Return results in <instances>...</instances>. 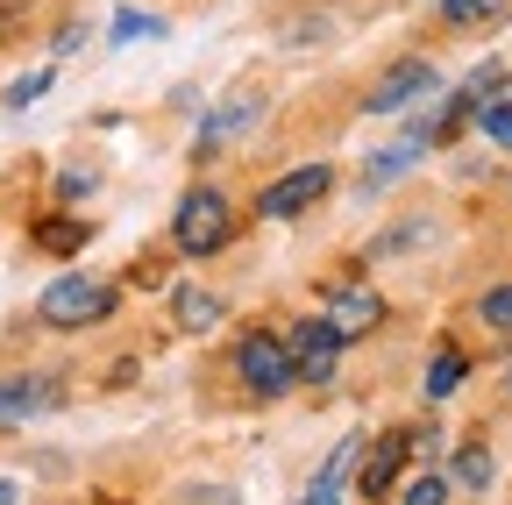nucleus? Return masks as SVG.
<instances>
[{
    "mask_svg": "<svg viewBox=\"0 0 512 505\" xmlns=\"http://www.w3.org/2000/svg\"><path fill=\"white\" fill-rule=\"evenodd\" d=\"M171 242L185 249V257L228 249L235 242V200L221 193V185H192V193L178 200V214H171Z\"/></svg>",
    "mask_w": 512,
    "mask_h": 505,
    "instance_id": "f257e3e1",
    "label": "nucleus"
},
{
    "mask_svg": "<svg viewBox=\"0 0 512 505\" xmlns=\"http://www.w3.org/2000/svg\"><path fill=\"white\" fill-rule=\"evenodd\" d=\"M107 313H114V285L79 278V271H64V278L43 285V299H36V321H43V328H93V321H107Z\"/></svg>",
    "mask_w": 512,
    "mask_h": 505,
    "instance_id": "f03ea898",
    "label": "nucleus"
},
{
    "mask_svg": "<svg viewBox=\"0 0 512 505\" xmlns=\"http://www.w3.org/2000/svg\"><path fill=\"white\" fill-rule=\"evenodd\" d=\"M235 377L256 392V399H278V392H292L299 385V370H292V349H285V335H271V328H249L242 342H235Z\"/></svg>",
    "mask_w": 512,
    "mask_h": 505,
    "instance_id": "7ed1b4c3",
    "label": "nucleus"
},
{
    "mask_svg": "<svg viewBox=\"0 0 512 505\" xmlns=\"http://www.w3.org/2000/svg\"><path fill=\"white\" fill-rule=\"evenodd\" d=\"M285 349H292L299 385H335V370H342V328L328 321V313H306V321H292Z\"/></svg>",
    "mask_w": 512,
    "mask_h": 505,
    "instance_id": "20e7f679",
    "label": "nucleus"
},
{
    "mask_svg": "<svg viewBox=\"0 0 512 505\" xmlns=\"http://www.w3.org/2000/svg\"><path fill=\"white\" fill-rule=\"evenodd\" d=\"M328 193H335V171H328V164H299V171H285V178L264 185L256 214H264V221H299L306 207H320Z\"/></svg>",
    "mask_w": 512,
    "mask_h": 505,
    "instance_id": "39448f33",
    "label": "nucleus"
},
{
    "mask_svg": "<svg viewBox=\"0 0 512 505\" xmlns=\"http://www.w3.org/2000/svg\"><path fill=\"white\" fill-rule=\"evenodd\" d=\"M406 456H413V427H384L370 449H363V463H356V484H363V498H392L399 491V470H406Z\"/></svg>",
    "mask_w": 512,
    "mask_h": 505,
    "instance_id": "423d86ee",
    "label": "nucleus"
},
{
    "mask_svg": "<svg viewBox=\"0 0 512 505\" xmlns=\"http://www.w3.org/2000/svg\"><path fill=\"white\" fill-rule=\"evenodd\" d=\"M420 93H434V65H427V57H406V65H392V72H384L377 86H370V114H399V107H413Z\"/></svg>",
    "mask_w": 512,
    "mask_h": 505,
    "instance_id": "0eeeda50",
    "label": "nucleus"
},
{
    "mask_svg": "<svg viewBox=\"0 0 512 505\" xmlns=\"http://www.w3.org/2000/svg\"><path fill=\"white\" fill-rule=\"evenodd\" d=\"M356 463H363V434H349L342 449H335L328 463H320V470L306 477V491H299L292 505H342V498H349V477H356Z\"/></svg>",
    "mask_w": 512,
    "mask_h": 505,
    "instance_id": "6e6552de",
    "label": "nucleus"
},
{
    "mask_svg": "<svg viewBox=\"0 0 512 505\" xmlns=\"http://www.w3.org/2000/svg\"><path fill=\"white\" fill-rule=\"evenodd\" d=\"M64 406V385L43 370H22V377H0V420H29V413H57Z\"/></svg>",
    "mask_w": 512,
    "mask_h": 505,
    "instance_id": "1a4fd4ad",
    "label": "nucleus"
},
{
    "mask_svg": "<svg viewBox=\"0 0 512 505\" xmlns=\"http://www.w3.org/2000/svg\"><path fill=\"white\" fill-rule=\"evenodd\" d=\"M328 321L342 328V342H349V335H370V328L384 321V299H377L370 285H342V292L328 299Z\"/></svg>",
    "mask_w": 512,
    "mask_h": 505,
    "instance_id": "9d476101",
    "label": "nucleus"
},
{
    "mask_svg": "<svg viewBox=\"0 0 512 505\" xmlns=\"http://www.w3.org/2000/svg\"><path fill=\"white\" fill-rule=\"evenodd\" d=\"M256 114H264V100H256V93H242V100H228V107H214V114L200 121V157H214V150H221L228 136H242V129H249V121H256Z\"/></svg>",
    "mask_w": 512,
    "mask_h": 505,
    "instance_id": "9b49d317",
    "label": "nucleus"
},
{
    "mask_svg": "<svg viewBox=\"0 0 512 505\" xmlns=\"http://www.w3.org/2000/svg\"><path fill=\"white\" fill-rule=\"evenodd\" d=\"M171 313H178V328H185V335L221 328V299H214V292H200V285H178V292H171Z\"/></svg>",
    "mask_w": 512,
    "mask_h": 505,
    "instance_id": "f8f14e48",
    "label": "nucleus"
},
{
    "mask_svg": "<svg viewBox=\"0 0 512 505\" xmlns=\"http://www.w3.org/2000/svg\"><path fill=\"white\" fill-rule=\"evenodd\" d=\"M463 377H470V356H463L456 342H441V349L427 356V399H456Z\"/></svg>",
    "mask_w": 512,
    "mask_h": 505,
    "instance_id": "ddd939ff",
    "label": "nucleus"
},
{
    "mask_svg": "<svg viewBox=\"0 0 512 505\" xmlns=\"http://www.w3.org/2000/svg\"><path fill=\"white\" fill-rule=\"evenodd\" d=\"M448 484H463V491H484V484H491V449H484V441H463V449H456Z\"/></svg>",
    "mask_w": 512,
    "mask_h": 505,
    "instance_id": "4468645a",
    "label": "nucleus"
},
{
    "mask_svg": "<svg viewBox=\"0 0 512 505\" xmlns=\"http://www.w3.org/2000/svg\"><path fill=\"white\" fill-rule=\"evenodd\" d=\"M512 8V0H441V22L448 29H484V22H498Z\"/></svg>",
    "mask_w": 512,
    "mask_h": 505,
    "instance_id": "2eb2a0df",
    "label": "nucleus"
},
{
    "mask_svg": "<svg viewBox=\"0 0 512 505\" xmlns=\"http://www.w3.org/2000/svg\"><path fill=\"white\" fill-rule=\"evenodd\" d=\"M86 221H36V242L50 249V257H79V249H86Z\"/></svg>",
    "mask_w": 512,
    "mask_h": 505,
    "instance_id": "dca6fc26",
    "label": "nucleus"
},
{
    "mask_svg": "<svg viewBox=\"0 0 512 505\" xmlns=\"http://www.w3.org/2000/svg\"><path fill=\"white\" fill-rule=\"evenodd\" d=\"M477 321H484L498 342H512V285H491V292L477 299Z\"/></svg>",
    "mask_w": 512,
    "mask_h": 505,
    "instance_id": "f3484780",
    "label": "nucleus"
},
{
    "mask_svg": "<svg viewBox=\"0 0 512 505\" xmlns=\"http://www.w3.org/2000/svg\"><path fill=\"white\" fill-rule=\"evenodd\" d=\"M143 36H164V15H143V8L114 15V43H143Z\"/></svg>",
    "mask_w": 512,
    "mask_h": 505,
    "instance_id": "a211bd4d",
    "label": "nucleus"
},
{
    "mask_svg": "<svg viewBox=\"0 0 512 505\" xmlns=\"http://www.w3.org/2000/svg\"><path fill=\"white\" fill-rule=\"evenodd\" d=\"M477 121H484V136H491L498 150H512V93H505V100H484Z\"/></svg>",
    "mask_w": 512,
    "mask_h": 505,
    "instance_id": "6ab92c4d",
    "label": "nucleus"
},
{
    "mask_svg": "<svg viewBox=\"0 0 512 505\" xmlns=\"http://www.w3.org/2000/svg\"><path fill=\"white\" fill-rule=\"evenodd\" d=\"M448 491H456V484H448V477H434V470H427V477H413V484L399 491V505H448Z\"/></svg>",
    "mask_w": 512,
    "mask_h": 505,
    "instance_id": "aec40b11",
    "label": "nucleus"
},
{
    "mask_svg": "<svg viewBox=\"0 0 512 505\" xmlns=\"http://www.w3.org/2000/svg\"><path fill=\"white\" fill-rule=\"evenodd\" d=\"M50 93V72H29V79H15V93H8V107H36Z\"/></svg>",
    "mask_w": 512,
    "mask_h": 505,
    "instance_id": "412c9836",
    "label": "nucleus"
},
{
    "mask_svg": "<svg viewBox=\"0 0 512 505\" xmlns=\"http://www.w3.org/2000/svg\"><path fill=\"white\" fill-rule=\"evenodd\" d=\"M0 505H22V484L15 477H0Z\"/></svg>",
    "mask_w": 512,
    "mask_h": 505,
    "instance_id": "4be33fe9",
    "label": "nucleus"
},
{
    "mask_svg": "<svg viewBox=\"0 0 512 505\" xmlns=\"http://www.w3.org/2000/svg\"><path fill=\"white\" fill-rule=\"evenodd\" d=\"M505 392H512V370H505Z\"/></svg>",
    "mask_w": 512,
    "mask_h": 505,
    "instance_id": "5701e85b",
    "label": "nucleus"
}]
</instances>
